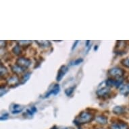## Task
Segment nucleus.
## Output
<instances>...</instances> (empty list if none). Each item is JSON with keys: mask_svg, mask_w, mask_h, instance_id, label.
I'll use <instances>...</instances> for the list:
<instances>
[{"mask_svg": "<svg viewBox=\"0 0 129 129\" xmlns=\"http://www.w3.org/2000/svg\"><path fill=\"white\" fill-rule=\"evenodd\" d=\"M120 93L121 95L127 96L129 95V83L123 85L120 89Z\"/></svg>", "mask_w": 129, "mask_h": 129, "instance_id": "2eb2a0df", "label": "nucleus"}, {"mask_svg": "<svg viewBox=\"0 0 129 129\" xmlns=\"http://www.w3.org/2000/svg\"><path fill=\"white\" fill-rule=\"evenodd\" d=\"M128 129H129V128H128Z\"/></svg>", "mask_w": 129, "mask_h": 129, "instance_id": "473e14b6", "label": "nucleus"}, {"mask_svg": "<svg viewBox=\"0 0 129 129\" xmlns=\"http://www.w3.org/2000/svg\"><path fill=\"white\" fill-rule=\"evenodd\" d=\"M124 74V71L119 67H114L110 68L108 71V74L109 76H112V78H116L118 79L123 76Z\"/></svg>", "mask_w": 129, "mask_h": 129, "instance_id": "f03ea898", "label": "nucleus"}, {"mask_svg": "<svg viewBox=\"0 0 129 129\" xmlns=\"http://www.w3.org/2000/svg\"><path fill=\"white\" fill-rule=\"evenodd\" d=\"M83 61V58H78V59H76L75 61H74L73 62V64L74 65H78V64H80V63H82Z\"/></svg>", "mask_w": 129, "mask_h": 129, "instance_id": "b1692460", "label": "nucleus"}, {"mask_svg": "<svg viewBox=\"0 0 129 129\" xmlns=\"http://www.w3.org/2000/svg\"><path fill=\"white\" fill-rule=\"evenodd\" d=\"M35 42L40 47H48L51 46V42L49 41H35Z\"/></svg>", "mask_w": 129, "mask_h": 129, "instance_id": "f3484780", "label": "nucleus"}, {"mask_svg": "<svg viewBox=\"0 0 129 129\" xmlns=\"http://www.w3.org/2000/svg\"><path fill=\"white\" fill-rule=\"evenodd\" d=\"M121 63L126 68H129V57L121 60Z\"/></svg>", "mask_w": 129, "mask_h": 129, "instance_id": "4be33fe9", "label": "nucleus"}, {"mask_svg": "<svg viewBox=\"0 0 129 129\" xmlns=\"http://www.w3.org/2000/svg\"><path fill=\"white\" fill-rule=\"evenodd\" d=\"M94 119V115L89 112H81L74 120V122L76 125H82L87 124Z\"/></svg>", "mask_w": 129, "mask_h": 129, "instance_id": "f257e3e1", "label": "nucleus"}, {"mask_svg": "<svg viewBox=\"0 0 129 129\" xmlns=\"http://www.w3.org/2000/svg\"><path fill=\"white\" fill-rule=\"evenodd\" d=\"M59 129H74L72 127H63V128H60Z\"/></svg>", "mask_w": 129, "mask_h": 129, "instance_id": "cd10ccee", "label": "nucleus"}, {"mask_svg": "<svg viewBox=\"0 0 129 129\" xmlns=\"http://www.w3.org/2000/svg\"><path fill=\"white\" fill-rule=\"evenodd\" d=\"M99 129H103V128H99Z\"/></svg>", "mask_w": 129, "mask_h": 129, "instance_id": "2f4dec72", "label": "nucleus"}, {"mask_svg": "<svg viewBox=\"0 0 129 129\" xmlns=\"http://www.w3.org/2000/svg\"><path fill=\"white\" fill-rule=\"evenodd\" d=\"M30 110H31V111L33 112V114H35V113H36L37 112V109L35 106H33V107H31V108H30Z\"/></svg>", "mask_w": 129, "mask_h": 129, "instance_id": "bb28decb", "label": "nucleus"}, {"mask_svg": "<svg viewBox=\"0 0 129 129\" xmlns=\"http://www.w3.org/2000/svg\"><path fill=\"white\" fill-rule=\"evenodd\" d=\"M60 91V87H59V85L58 84H55L54 86L53 87V88L50 90V91H48V93H47L45 95V98H48L49 97V95H51V94H53L54 95H56L57 94H58Z\"/></svg>", "mask_w": 129, "mask_h": 129, "instance_id": "9d476101", "label": "nucleus"}, {"mask_svg": "<svg viewBox=\"0 0 129 129\" xmlns=\"http://www.w3.org/2000/svg\"><path fill=\"white\" fill-rule=\"evenodd\" d=\"M0 74H1V78H2L3 76H5L7 74H8V69L4 65H3L2 63H1V66H0Z\"/></svg>", "mask_w": 129, "mask_h": 129, "instance_id": "aec40b11", "label": "nucleus"}, {"mask_svg": "<svg viewBox=\"0 0 129 129\" xmlns=\"http://www.w3.org/2000/svg\"><path fill=\"white\" fill-rule=\"evenodd\" d=\"M7 85L10 88H14L20 85V79L16 75L12 76L7 80Z\"/></svg>", "mask_w": 129, "mask_h": 129, "instance_id": "39448f33", "label": "nucleus"}, {"mask_svg": "<svg viewBox=\"0 0 129 129\" xmlns=\"http://www.w3.org/2000/svg\"><path fill=\"white\" fill-rule=\"evenodd\" d=\"M10 110L13 114H18L22 112L23 108L21 106L18 105V104H13L10 106Z\"/></svg>", "mask_w": 129, "mask_h": 129, "instance_id": "1a4fd4ad", "label": "nucleus"}, {"mask_svg": "<svg viewBox=\"0 0 129 129\" xmlns=\"http://www.w3.org/2000/svg\"><path fill=\"white\" fill-rule=\"evenodd\" d=\"M30 75H31V73L30 72H26L25 74H24L22 76V78L20 79V85H23V84L26 83L28 80H29L30 77Z\"/></svg>", "mask_w": 129, "mask_h": 129, "instance_id": "dca6fc26", "label": "nucleus"}, {"mask_svg": "<svg viewBox=\"0 0 129 129\" xmlns=\"http://www.w3.org/2000/svg\"><path fill=\"white\" fill-rule=\"evenodd\" d=\"M16 64L21 66L22 68L26 69L31 64V60L24 57H20L16 60Z\"/></svg>", "mask_w": 129, "mask_h": 129, "instance_id": "20e7f679", "label": "nucleus"}, {"mask_svg": "<svg viewBox=\"0 0 129 129\" xmlns=\"http://www.w3.org/2000/svg\"><path fill=\"white\" fill-rule=\"evenodd\" d=\"M89 43H91V42H90V41H89V40L87 41H86V47L89 46Z\"/></svg>", "mask_w": 129, "mask_h": 129, "instance_id": "c85d7f7f", "label": "nucleus"}, {"mask_svg": "<svg viewBox=\"0 0 129 129\" xmlns=\"http://www.w3.org/2000/svg\"><path fill=\"white\" fill-rule=\"evenodd\" d=\"M75 88H76V86H72V87H70L67 88V89L65 90V94H66L68 97H70L71 95L73 94L74 90H75Z\"/></svg>", "mask_w": 129, "mask_h": 129, "instance_id": "412c9836", "label": "nucleus"}, {"mask_svg": "<svg viewBox=\"0 0 129 129\" xmlns=\"http://www.w3.org/2000/svg\"><path fill=\"white\" fill-rule=\"evenodd\" d=\"M126 47V42L124 41H118L116 45L115 46L114 51L115 53L118 54V55H122L124 53V49Z\"/></svg>", "mask_w": 129, "mask_h": 129, "instance_id": "7ed1b4c3", "label": "nucleus"}, {"mask_svg": "<svg viewBox=\"0 0 129 129\" xmlns=\"http://www.w3.org/2000/svg\"><path fill=\"white\" fill-rule=\"evenodd\" d=\"M9 118V114L8 113H5L3 115L1 116V118H0V120H6L7 119H8Z\"/></svg>", "mask_w": 129, "mask_h": 129, "instance_id": "5701e85b", "label": "nucleus"}, {"mask_svg": "<svg viewBox=\"0 0 129 129\" xmlns=\"http://www.w3.org/2000/svg\"><path fill=\"white\" fill-rule=\"evenodd\" d=\"M126 112V108L124 106H115L112 110V112L116 115H121L124 114Z\"/></svg>", "mask_w": 129, "mask_h": 129, "instance_id": "f8f14e48", "label": "nucleus"}, {"mask_svg": "<svg viewBox=\"0 0 129 129\" xmlns=\"http://www.w3.org/2000/svg\"><path fill=\"white\" fill-rule=\"evenodd\" d=\"M68 71V67L67 66H65V65H63L61 66L59 68V71L57 72V77H56V80L57 81H60V80L62 79L64 75L67 73V72Z\"/></svg>", "mask_w": 129, "mask_h": 129, "instance_id": "6e6552de", "label": "nucleus"}, {"mask_svg": "<svg viewBox=\"0 0 129 129\" xmlns=\"http://www.w3.org/2000/svg\"><path fill=\"white\" fill-rule=\"evenodd\" d=\"M127 124L125 122L114 123L110 126V129H126Z\"/></svg>", "mask_w": 129, "mask_h": 129, "instance_id": "ddd939ff", "label": "nucleus"}, {"mask_svg": "<svg viewBox=\"0 0 129 129\" xmlns=\"http://www.w3.org/2000/svg\"><path fill=\"white\" fill-rule=\"evenodd\" d=\"M17 43L23 49H25L32 44V41H18Z\"/></svg>", "mask_w": 129, "mask_h": 129, "instance_id": "a211bd4d", "label": "nucleus"}, {"mask_svg": "<svg viewBox=\"0 0 129 129\" xmlns=\"http://www.w3.org/2000/svg\"><path fill=\"white\" fill-rule=\"evenodd\" d=\"M123 80L122 78H119V79H114L112 78H108V80H106V83L107 87H112L115 86L116 87H118L122 83Z\"/></svg>", "mask_w": 129, "mask_h": 129, "instance_id": "423d86ee", "label": "nucleus"}, {"mask_svg": "<svg viewBox=\"0 0 129 129\" xmlns=\"http://www.w3.org/2000/svg\"><path fill=\"white\" fill-rule=\"evenodd\" d=\"M11 70L15 74H22V73H23L24 71H25V68H22L21 66H18L17 64H15L14 66H12L11 67Z\"/></svg>", "mask_w": 129, "mask_h": 129, "instance_id": "9b49d317", "label": "nucleus"}, {"mask_svg": "<svg viewBox=\"0 0 129 129\" xmlns=\"http://www.w3.org/2000/svg\"><path fill=\"white\" fill-rule=\"evenodd\" d=\"M98 45H96V46H95V51H96V50L98 49Z\"/></svg>", "mask_w": 129, "mask_h": 129, "instance_id": "7c9ffc66", "label": "nucleus"}, {"mask_svg": "<svg viewBox=\"0 0 129 129\" xmlns=\"http://www.w3.org/2000/svg\"><path fill=\"white\" fill-rule=\"evenodd\" d=\"M51 129H58V128H57V126H54L51 128Z\"/></svg>", "mask_w": 129, "mask_h": 129, "instance_id": "c756f323", "label": "nucleus"}, {"mask_svg": "<svg viewBox=\"0 0 129 129\" xmlns=\"http://www.w3.org/2000/svg\"><path fill=\"white\" fill-rule=\"evenodd\" d=\"M95 120L100 124L105 125L108 123V118L104 115H100L95 118Z\"/></svg>", "mask_w": 129, "mask_h": 129, "instance_id": "4468645a", "label": "nucleus"}, {"mask_svg": "<svg viewBox=\"0 0 129 129\" xmlns=\"http://www.w3.org/2000/svg\"><path fill=\"white\" fill-rule=\"evenodd\" d=\"M110 92H111V91H110V88L108 87H102V89L98 90L96 91V94L98 96V98H104L109 96Z\"/></svg>", "mask_w": 129, "mask_h": 129, "instance_id": "0eeeda50", "label": "nucleus"}, {"mask_svg": "<svg viewBox=\"0 0 129 129\" xmlns=\"http://www.w3.org/2000/svg\"><path fill=\"white\" fill-rule=\"evenodd\" d=\"M12 52L14 53L16 55H20L22 53V50H21V47L19 45L16 44V45H15L12 49Z\"/></svg>", "mask_w": 129, "mask_h": 129, "instance_id": "6ab92c4d", "label": "nucleus"}, {"mask_svg": "<svg viewBox=\"0 0 129 129\" xmlns=\"http://www.w3.org/2000/svg\"><path fill=\"white\" fill-rule=\"evenodd\" d=\"M78 42H79V41H78V40H76V41H74V44H73V46H72V50H74V49H75V48H76V45H78Z\"/></svg>", "mask_w": 129, "mask_h": 129, "instance_id": "a878e982", "label": "nucleus"}, {"mask_svg": "<svg viewBox=\"0 0 129 129\" xmlns=\"http://www.w3.org/2000/svg\"><path fill=\"white\" fill-rule=\"evenodd\" d=\"M7 45V41H3L2 40L0 41V47H1V49L5 48Z\"/></svg>", "mask_w": 129, "mask_h": 129, "instance_id": "393cba45", "label": "nucleus"}]
</instances>
